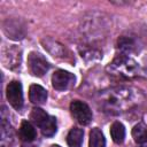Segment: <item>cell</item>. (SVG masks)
<instances>
[{
    "label": "cell",
    "instance_id": "6da1fadb",
    "mask_svg": "<svg viewBox=\"0 0 147 147\" xmlns=\"http://www.w3.org/2000/svg\"><path fill=\"white\" fill-rule=\"evenodd\" d=\"M141 91L130 86H116L101 91L98 95L100 107L109 114L124 113L141 102Z\"/></svg>",
    "mask_w": 147,
    "mask_h": 147
},
{
    "label": "cell",
    "instance_id": "7a4b0ae2",
    "mask_svg": "<svg viewBox=\"0 0 147 147\" xmlns=\"http://www.w3.org/2000/svg\"><path fill=\"white\" fill-rule=\"evenodd\" d=\"M107 71L116 77L130 79L138 75L139 65L138 63L126 54L117 55L107 67Z\"/></svg>",
    "mask_w": 147,
    "mask_h": 147
},
{
    "label": "cell",
    "instance_id": "3957f363",
    "mask_svg": "<svg viewBox=\"0 0 147 147\" xmlns=\"http://www.w3.org/2000/svg\"><path fill=\"white\" fill-rule=\"evenodd\" d=\"M28 67L33 76L41 77L49 70V63L38 52H31L28 55Z\"/></svg>",
    "mask_w": 147,
    "mask_h": 147
},
{
    "label": "cell",
    "instance_id": "277c9868",
    "mask_svg": "<svg viewBox=\"0 0 147 147\" xmlns=\"http://www.w3.org/2000/svg\"><path fill=\"white\" fill-rule=\"evenodd\" d=\"M70 111L74 118L82 125H87L92 121V111L90 107L83 101H72L70 103Z\"/></svg>",
    "mask_w": 147,
    "mask_h": 147
},
{
    "label": "cell",
    "instance_id": "5b68a950",
    "mask_svg": "<svg viewBox=\"0 0 147 147\" xmlns=\"http://www.w3.org/2000/svg\"><path fill=\"white\" fill-rule=\"evenodd\" d=\"M76 77L74 74L65 70H56L52 76V85L57 91L69 90L75 85Z\"/></svg>",
    "mask_w": 147,
    "mask_h": 147
},
{
    "label": "cell",
    "instance_id": "8992f818",
    "mask_svg": "<svg viewBox=\"0 0 147 147\" xmlns=\"http://www.w3.org/2000/svg\"><path fill=\"white\" fill-rule=\"evenodd\" d=\"M7 99L13 108L20 110L23 107V90L22 84L17 80H13L7 85L6 90Z\"/></svg>",
    "mask_w": 147,
    "mask_h": 147
},
{
    "label": "cell",
    "instance_id": "52a82bcc",
    "mask_svg": "<svg viewBox=\"0 0 147 147\" xmlns=\"http://www.w3.org/2000/svg\"><path fill=\"white\" fill-rule=\"evenodd\" d=\"M29 98H30V101L32 103L42 105L47 100V92L42 86L33 84L29 88Z\"/></svg>",
    "mask_w": 147,
    "mask_h": 147
},
{
    "label": "cell",
    "instance_id": "ba28073f",
    "mask_svg": "<svg viewBox=\"0 0 147 147\" xmlns=\"http://www.w3.org/2000/svg\"><path fill=\"white\" fill-rule=\"evenodd\" d=\"M36 136H37V133H36L34 126L29 121H23L21 123V126H20V137H21V139L25 142H30V141L34 140Z\"/></svg>",
    "mask_w": 147,
    "mask_h": 147
},
{
    "label": "cell",
    "instance_id": "9c48e42d",
    "mask_svg": "<svg viewBox=\"0 0 147 147\" xmlns=\"http://www.w3.org/2000/svg\"><path fill=\"white\" fill-rule=\"evenodd\" d=\"M83 137L84 132L79 127H72L68 136H67V142L69 147H82L83 144Z\"/></svg>",
    "mask_w": 147,
    "mask_h": 147
},
{
    "label": "cell",
    "instance_id": "30bf717a",
    "mask_svg": "<svg viewBox=\"0 0 147 147\" xmlns=\"http://www.w3.org/2000/svg\"><path fill=\"white\" fill-rule=\"evenodd\" d=\"M110 136L116 144H122L125 138V127L122 123L115 122L110 126Z\"/></svg>",
    "mask_w": 147,
    "mask_h": 147
},
{
    "label": "cell",
    "instance_id": "8fae6325",
    "mask_svg": "<svg viewBox=\"0 0 147 147\" xmlns=\"http://www.w3.org/2000/svg\"><path fill=\"white\" fill-rule=\"evenodd\" d=\"M90 147H106V139L102 131L94 127L90 132Z\"/></svg>",
    "mask_w": 147,
    "mask_h": 147
},
{
    "label": "cell",
    "instance_id": "7c38bea8",
    "mask_svg": "<svg viewBox=\"0 0 147 147\" xmlns=\"http://www.w3.org/2000/svg\"><path fill=\"white\" fill-rule=\"evenodd\" d=\"M132 137L137 144L147 142V125L144 123L134 125V127L132 129Z\"/></svg>",
    "mask_w": 147,
    "mask_h": 147
},
{
    "label": "cell",
    "instance_id": "4fadbf2b",
    "mask_svg": "<svg viewBox=\"0 0 147 147\" xmlns=\"http://www.w3.org/2000/svg\"><path fill=\"white\" fill-rule=\"evenodd\" d=\"M48 117H49V115L45 110H42L41 108H38V107L33 108L32 111H31V114H30V119L36 125H38L39 127L48 119Z\"/></svg>",
    "mask_w": 147,
    "mask_h": 147
},
{
    "label": "cell",
    "instance_id": "5bb4252c",
    "mask_svg": "<svg viewBox=\"0 0 147 147\" xmlns=\"http://www.w3.org/2000/svg\"><path fill=\"white\" fill-rule=\"evenodd\" d=\"M56 119L53 116H49L48 119L40 126L41 132L45 137H53L56 132Z\"/></svg>",
    "mask_w": 147,
    "mask_h": 147
},
{
    "label": "cell",
    "instance_id": "9a60e30c",
    "mask_svg": "<svg viewBox=\"0 0 147 147\" xmlns=\"http://www.w3.org/2000/svg\"><path fill=\"white\" fill-rule=\"evenodd\" d=\"M133 47H134V44L130 38L124 37V38H121L118 40V48L122 51V54L127 55V53H130L133 49Z\"/></svg>",
    "mask_w": 147,
    "mask_h": 147
},
{
    "label": "cell",
    "instance_id": "2e32d148",
    "mask_svg": "<svg viewBox=\"0 0 147 147\" xmlns=\"http://www.w3.org/2000/svg\"><path fill=\"white\" fill-rule=\"evenodd\" d=\"M21 147H36V146H33V145H30V144H28V142H26V144H24V145H22Z\"/></svg>",
    "mask_w": 147,
    "mask_h": 147
},
{
    "label": "cell",
    "instance_id": "e0dca14e",
    "mask_svg": "<svg viewBox=\"0 0 147 147\" xmlns=\"http://www.w3.org/2000/svg\"><path fill=\"white\" fill-rule=\"evenodd\" d=\"M51 147H61V146H59V145H52Z\"/></svg>",
    "mask_w": 147,
    "mask_h": 147
},
{
    "label": "cell",
    "instance_id": "ac0fdd59",
    "mask_svg": "<svg viewBox=\"0 0 147 147\" xmlns=\"http://www.w3.org/2000/svg\"><path fill=\"white\" fill-rule=\"evenodd\" d=\"M139 147H146V146H139Z\"/></svg>",
    "mask_w": 147,
    "mask_h": 147
}]
</instances>
